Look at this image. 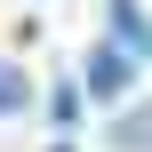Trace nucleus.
I'll use <instances>...</instances> for the list:
<instances>
[{
    "mask_svg": "<svg viewBox=\"0 0 152 152\" xmlns=\"http://www.w3.org/2000/svg\"><path fill=\"white\" fill-rule=\"evenodd\" d=\"M88 96L96 104H120L128 96V56L120 48H88Z\"/></svg>",
    "mask_w": 152,
    "mask_h": 152,
    "instance_id": "nucleus-1",
    "label": "nucleus"
},
{
    "mask_svg": "<svg viewBox=\"0 0 152 152\" xmlns=\"http://www.w3.org/2000/svg\"><path fill=\"white\" fill-rule=\"evenodd\" d=\"M112 48L120 56H152V24H144L136 0H112Z\"/></svg>",
    "mask_w": 152,
    "mask_h": 152,
    "instance_id": "nucleus-2",
    "label": "nucleus"
},
{
    "mask_svg": "<svg viewBox=\"0 0 152 152\" xmlns=\"http://www.w3.org/2000/svg\"><path fill=\"white\" fill-rule=\"evenodd\" d=\"M112 144H120V152H152V112H120Z\"/></svg>",
    "mask_w": 152,
    "mask_h": 152,
    "instance_id": "nucleus-3",
    "label": "nucleus"
},
{
    "mask_svg": "<svg viewBox=\"0 0 152 152\" xmlns=\"http://www.w3.org/2000/svg\"><path fill=\"white\" fill-rule=\"evenodd\" d=\"M24 104H32V88H24V72H0V120H8V112H24Z\"/></svg>",
    "mask_w": 152,
    "mask_h": 152,
    "instance_id": "nucleus-4",
    "label": "nucleus"
}]
</instances>
